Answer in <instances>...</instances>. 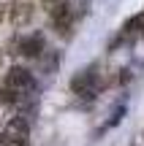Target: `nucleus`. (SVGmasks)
<instances>
[{
  "label": "nucleus",
  "mask_w": 144,
  "mask_h": 146,
  "mask_svg": "<svg viewBox=\"0 0 144 146\" xmlns=\"http://www.w3.org/2000/svg\"><path fill=\"white\" fill-rule=\"evenodd\" d=\"M3 87L14 92V98H16L14 106H19V103H25V100H30L33 95H35V78L25 68H11L5 73V84Z\"/></svg>",
  "instance_id": "nucleus-1"
},
{
  "label": "nucleus",
  "mask_w": 144,
  "mask_h": 146,
  "mask_svg": "<svg viewBox=\"0 0 144 146\" xmlns=\"http://www.w3.org/2000/svg\"><path fill=\"white\" fill-rule=\"evenodd\" d=\"M27 133H30L27 119L25 116H14L0 130V146H27Z\"/></svg>",
  "instance_id": "nucleus-2"
},
{
  "label": "nucleus",
  "mask_w": 144,
  "mask_h": 146,
  "mask_svg": "<svg viewBox=\"0 0 144 146\" xmlns=\"http://www.w3.org/2000/svg\"><path fill=\"white\" fill-rule=\"evenodd\" d=\"M71 89L82 98H95V92L101 89V81H98V68L90 65V68L79 70L74 78H71Z\"/></svg>",
  "instance_id": "nucleus-3"
},
{
  "label": "nucleus",
  "mask_w": 144,
  "mask_h": 146,
  "mask_svg": "<svg viewBox=\"0 0 144 146\" xmlns=\"http://www.w3.org/2000/svg\"><path fill=\"white\" fill-rule=\"evenodd\" d=\"M52 25H54V30L60 33V35H68V30H71V25H74V14H71V5L65 3H54V8H52Z\"/></svg>",
  "instance_id": "nucleus-4"
},
{
  "label": "nucleus",
  "mask_w": 144,
  "mask_h": 146,
  "mask_svg": "<svg viewBox=\"0 0 144 146\" xmlns=\"http://www.w3.org/2000/svg\"><path fill=\"white\" fill-rule=\"evenodd\" d=\"M41 52H44V35H30L19 43V54L25 57H38Z\"/></svg>",
  "instance_id": "nucleus-5"
},
{
  "label": "nucleus",
  "mask_w": 144,
  "mask_h": 146,
  "mask_svg": "<svg viewBox=\"0 0 144 146\" xmlns=\"http://www.w3.org/2000/svg\"><path fill=\"white\" fill-rule=\"evenodd\" d=\"M30 16H33V5L25 3V0H16L14 8H11V19H14V25L22 27L25 22H30Z\"/></svg>",
  "instance_id": "nucleus-6"
},
{
  "label": "nucleus",
  "mask_w": 144,
  "mask_h": 146,
  "mask_svg": "<svg viewBox=\"0 0 144 146\" xmlns=\"http://www.w3.org/2000/svg\"><path fill=\"white\" fill-rule=\"evenodd\" d=\"M0 103H5V106H14V103H16L14 92H11V89H5V87H0Z\"/></svg>",
  "instance_id": "nucleus-7"
},
{
  "label": "nucleus",
  "mask_w": 144,
  "mask_h": 146,
  "mask_svg": "<svg viewBox=\"0 0 144 146\" xmlns=\"http://www.w3.org/2000/svg\"><path fill=\"white\" fill-rule=\"evenodd\" d=\"M44 3H52L54 5V3H63V0H44Z\"/></svg>",
  "instance_id": "nucleus-8"
},
{
  "label": "nucleus",
  "mask_w": 144,
  "mask_h": 146,
  "mask_svg": "<svg viewBox=\"0 0 144 146\" xmlns=\"http://www.w3.org/2000/svg\"><path fill=\"white\" fill-rule=\"evenodd\" d=\"M0 16H3V8H0Z\"/></svg>",
  "instance_id": "nucleus-9"
}]
</instances>
